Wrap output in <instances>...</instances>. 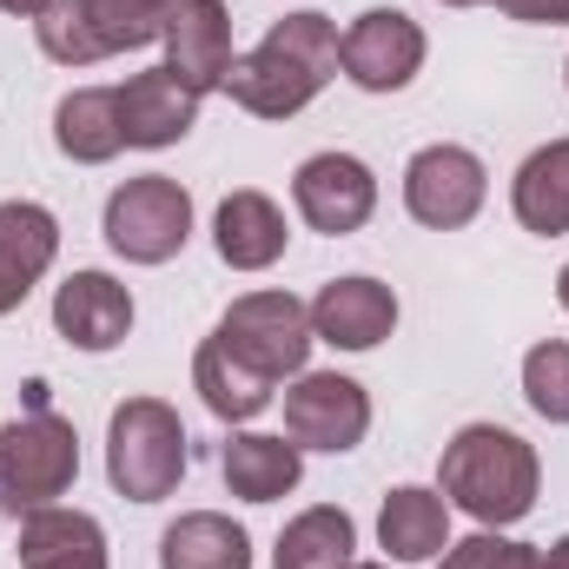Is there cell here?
Wrapping results in <instances>:
<instances>
[{
	"mask_svg": "<svg viewBox=\"0 0 569 569\" xmlns=\"http://www.w3.org/2000/svg\"><path fill=\"white\" fill-rule=\"evenodd\" d=\"M192 127H199V93L172 67H146V73H133L120 87V133H127V146L159 152V146H179Z\"/></svg>",
	"mask_w": 569,
	"mask_h": 569,
	"instance_id": "14",
	"label": "cell"
},
{
	"mask_svg": "<svg viewBox=\"0 0 569 569\" xmlns=\"http://www.w3.org/2000/svg\"><path fill=\"white\" fill-rule=\"evenodd\" d=\"M219 477H226L232 497H246V503H279V497L298 490L305 457H298V443H284V437L232 430V437L219 443Z\"/></svg>",
	"mask_w": 569,
	"mask_h": 569,
	"instance_id": "18",
	"label": "cell"
},
{
	"mask_svg": "<svg viewBox=\"0 0 569 569\" xmlns=\"http://www.w3.org/2000/svg\"><path fill=\"white\" fill-rule=\"evenodd\" d=\"M166 67L199 100L226 87V73H232V13H226V0H186L166 20Z\"/></svg>",
	"mask_w": 569,
	"mask_h": 569,
	"instance_id": "12",
	"label": "cell"
},
{
	"mask_svg": "<svg viewBox=\"0 0 569 569\" xmlns=\"http://www.w3.org/2000/svg\"><path fill=\"white\" fill-rule=\"evenodd\" d=\"M159 569H252V537L219 510H186L159 537Z\"/></svg>",
	"mask_w": 569,
	"mask_h": 569,
	"instance_id": "23",
	"label": "cell"
},
{
	"mask_svg": "<svg viewBox=\"0 0 569 569\" xmlns=\"http://www.w3.org/2000/svg\"><path fill=\"white\" fill-rule=\"evenodd\" d=\"M523 398H530L537 418L569 425V345L563 338L530 345V358H523Z\"/></svg>",
	"mask_w": 569,
	"mask_h": 569,
	"instance_id": "26",
	"label": "cell"
},
{
	"mask_svg": "<svg viewBox=\"0 0 569 569\" xmlns=\"http://www.w3.org/2000/svg\"><path fill=\"white\" fill-rule=\"evenodd\" d=\"M239 365H252L259 378H298L305 358H311V305H298L291 291H246L226 305L219 331H212Z\"/></svg>",
	"mask_w": 569,
	"mask_h": 569,
	"instance_id": "5",
	"label": "cell"
},
{
	"mask_svg": "<svg viewBox=\"0 0 569 569\" xmlns=\"http://www.w3.org/2000/svg\"><path fill=\"white\" fill-rule=\"evenodd\" d=\"M483 199H490V172H483V159L470 146L443 140V146L411 152V166H405V212L418 226L457 232V226H470L483 212Z\"/></svg>",
	"mask_w": 569,
	"mask_h": 569,
	"instance_id": "8",
	"label": "cell"
},
{
	"mask_svg": "<svg viewBox=\"0 0 569 569\" xmlns=\"http://www.w3.org/2000/svg\"><path fill=\"white\" fill-rule=\"evenodd\" d=\"M510 206H517V226L537 232V239H563L569 232V140L537 146L517 179H510Z\"/></svg>",
	"mask_w": 569,
	"mask_h": 569,
	"instance_id": "20",
	"label": "cell"
},
{
	"mask_svg": "<svg viewBox=\"0 0 569 569\" xmlns=\"http://www.w3.org/2000/svg\"><path fill=\"white\" fill-rule=\"evenodd\" d=\"M443 7H483V0H443Z\"/></svg>",
	"mask_w": 569,
	"mask_h": 569,
	"instance_id": "32",
	"label": "cell"
},
{
	"mask_svg": "<svg viewBox=\"0 0 569 569\" xmlns=\"http://www.w3.org/2000/svg\"><path fill=\"white\" fill-rule=\"evenodd\" d=\"M107 477L127 503H159L186 477V425L166 398H127L107 425Z\"/></svg>",
	"mask_w": 569,
	"mask_h": 569,
	"instance_id": "4",
	"label": "cell"
},
{
	"mask_svg": "<svg viewBox=\"0 0 569 569\" xmlns=\"http://www.w3.org/2000/svg\"><path fill=\"white\" fill-rule=\"evenodd\" d=\"M338 67L365 93H405L425 67V27L405 7H371L338 33Z\"/></svg>",
	"mask_w": 569,
	"mask_h": 569,
	"instance_id": "7",
	"label": "cell"
},
{
	"mask_svg": "<svg viewBox=\"0 0 569 569\" xmlns=\"http://www.w3.org/2000/svg\"><path fill=\"white\" fill-rule=\"evenodd\" d=\"M20 569H107V530L87 510H27L20 517Z\"/></svg>",
	"mask_w": 569,
	"mask_h": 569,
	"instance_id": "17",
	"label": "cell"
},
{
	"mask_svg": "<svg viewBox=\"0 0 569 569\" xmlns=\"http://www.w3.org/2000/svg\"><path fill=\"white\" fill-rule=\"evenodd\" d=\"M378 543L391 550V563H430L437 550H450V503L443 490L425 483H398L378 510Z\"/></svg>",
	"mask_w": 569,
	"mask_h": 569,
	"instance_id": "19",
	"label": "cell"
},
{
	"mask_svg": "<svg viewBox=\"0 0 569 569\" xmlns=\"http://www.w3.org/2000/svg\"><path fill=\"white\" fill-rule=\"evenodd\" d=\"M391 331H398V291L365 272L331 279L311 298V338H325L338 351H378Z\"/></svg>",
	"mask_w": 569,
	"mask_h": 569,
	"instance_id": "11",
	"label": "cell"
},
{
	"mask_svg": "<svg viewBox=\"0 0 569 569\" xmlns=\"http://www.w3.org/2000/svg\"><path fill=\"white\" fill-rule=\"evenodd\" d=\"M563 73H569V67H563Z\"/></svg>",
	"mask_w": 569,
	"mask_h": 569,
	"instance_id": "34",
	"label": "cell"
},
{
	"mask_svg": "<svg viewBox=\"0 0 569 569\" xmlns=\"http://www.w3.org/2000/svg\"><path fill=\"white\" fill-rule=\"evenodd\" d=\"M331 73H338V27L305 7V13L272 20L266 40H259L246 60H232L226 93H232V107H246L252 120H291V113H305V107L325 93Z\"/></svg>",
	"mask_w": 569,
	"mask_h": 569,
	"instance_id": "1",
	"label": "cell"
},
{
	"mask_svg": "<svg viewBox=\"0 0 569 569\" xmlns=\"http://www.w3.org/2000/svg\"><path fill=\"white\" fill-rule=\"evenodd\" d=\"M80 477V437L47 405V385H27V411L0 425V510L27 517L67 497Z\"/></svg>",
	"mask_w": 569,
	"mask_h": 569,
	"instance_id": "3",
	"label": "cell"
},
{
	"mask_svg": "<svg viewBox=\"0 0 569 569\" xmlns=\"http://www.w3.org/2000/svg\"><path fill=\"white\" fill-rule=\"evenodd\" d=\"M437 483H443V503H457L463 517H477L483 530H510L537 510V483H543V463L537 450L503 425H463L443 443V463H437Z\"/></svg>",
	"mask_w": 569,
	"mask_h": 569,
	"instance_id": "2",
	"label": "cell"
},
{
	"mask_svg": "<svg viewBox=\"0 0 569 569\" xmlns=\"http://www.w3.org/2000/svg\"><path fill=\"white\" fill-rule=\"evenodd\" d=\"M53 0H0V13H20V20H40Z\"/></svg>",
	"mask_w": 569,
	"mask_h": 569,
	"instance_id": "29",
	"label": "cell"
},
{
	"mask_svg": "<svg viewBox=\"0 0 569 569\" xmlns=\"http://www.w3.org/2000/svg\"><path fill=\"white\" fill-rule=\"evenodd\" d=\"M284 239H291V232H284L279 199H266V192H252V186H239V192L219 199L212 246H219V259H226L232 272H266V266H279Z\"/></svg>",
	"mask_w": 569,
	"mask_h": 569,
	"instance_id": "16",
	"label": "cell"
},
{
	"mask_svg": "<svg viewBox=\"0 0 569 569\" xmlns=\"http://www.w3.org/2000/svg\"><path fill=\"white\" fill-rule=\"evenodd\" d=\"M53 146L73 166H107L127 133H120V87H80L53 107Z\"/></svg>",
	"mask_w": 569,
	"mask_h": 569,
	"instance_id": "21",
	"label": "cell"
},
{
	"mask_svg": "<svg viewBox=\"0 0 569 569\" xmlns=\"http://www.w3.org/2000/svg\"><path fill=\"white\" fill-rule=\"evenodd\" d=\"M543 569H569V537L557 543V550H543Z\"/></svg>",
	"mask_w": 569,
	"mask_h": 569,
	"instance_id": "30",
	"label": "cell"
},
{
	"mask_svg": "<svg viewBox=\"0 0 569 569\" xmlns=\"http://www.w3.org/2000/svg\"><path fill=\"white\" fill-rule=\"evenodd\" d=\"M557 305H563V311H569V266H563V272H557Z\"/></svg>",
	"mask_w": 569,
	"mask_h": 569,
	"instance_id": "31",
	"label": "cell"
},
{
	"mask_svg": "<svg viewBox=\"0 0 569 569\" xmlns=\"http://www.w3.org/2000/svg\"><path fill=\"white\" fill-rule=\"evenodd\" d=\"M351 569H391V563H351Z\"/></svg>",
	"mask_w": 569,
	"mask_h": 569,
	"instance_id": "33",
	"label": "cell"
},
{
	"mask_svg": "<svg viewBox=\"0 0 569 569\" xmlns=\"http://www.w3.org/2000/svg\"><path fill=\"white\" fill-rule=\"evenodd\" d=\"M291 206H298V219L311 232L345 239L378 212V179H371V166L358 152H311L291 172Z\"/></svg>",
	"mask_w": 569,
	"mask_h": 569,
	"instance_id": "10",
	"label": "cell"
},
{
	"mask_svg": "<svg viewBox=\"0 0 569 569\" xmlns=\"http://www.w3.org/2000/svg\"><path fill=\"white\" fill-rule=\"evenodd\" d=\"M437 569H543V550L537 543H517L503 530H477V537L450 543Z\"/></svg>",
	"mask_w": 569,
	"mask_h": 569,
	"instance_id": "27",
	"label": "cell"
},
{
	"mask_svg": "<svg viewBox=\"0 0 569 569\" xmlns=\"http://www.w3.org/2000/svg\"><path fill=\"white\" fill-rule=\"evenodd\" d=\"M497 7L530 27H569V0H497Z\"/></svg>",
	"mask_w": 569,
	"mask_h": 569,
	"instance_id": "28",
	"label": "cell"
},
{
	"mask_svg": "<svg viewBox=\"0 0 569 569\" xmlns=\"http://www.w3.org/2000/svg\"><path fill=\"white\" fill-rule=\"evenodd\" d=\"M371 430V391L345 371H298L284 391V437L298 450H358Z\"/></svg>",
	"mask_w": 569,
	"mask_h": 569,
	"instance_id": "9",
	"label": "cell"
},
{
	"mask_svg": "<svg viewBox=\"0 0 569 569\" xmlns=\"http://www.w3.org/2000/svg\"><path fill=\"white\" fill-rule=\"evenodd\" d=\"M53 259H60V219L33 199H7L0 206V318L27 305V291L47 279Z\"/></svg>",
	"mask_w": 569,
	"mask_h": 569,
	"instance_id": "15",
	"label": "cell"
},
{
	"mask_svg": "<svg viewBox=\"0 0 569 569\" xmlns=\"http://www.w3.org/2000/svg\"><path fill=\"white\" fill-rule=\"evenodd\" d=\"M192 239V192L166 172H140L107 199V246L127 266H166Z\"/></svg>",
	"mask_w": 569,
	"mask_h": 569,
	"instance_id": "6",
	"label": "cell"
},
{
	"mask_svg": "<svg viewBox=\"0 0 569 569\" xmlns=\"http://www.w3.org/2000/svg\"><path fill=\"white\" fill-rule=\"evenodd\" d=\"M53 331L73 351H113L133 331V291L113 272H73L53 291Z\"/></svg>",
	"mask_w": 569,
	"mask_h": 569,
	"instance_id": "13",
	"label": "cell"
},
{
	"mask_svg": "<svg viewBox=\"0 0 569 569\" xmlns=\"http://www.w3.org/2000/svg\"><path fill=\"white\" fill-rule=\"evenodd\" d=\"M192 391L206 398V411H212L219 425H252V418L272 405V378H259L252 365H239L219 338L199 345V358H192Z\"/></svg>",
	"mask_w": 569,
	"mask_h": 569,
	"instance_id": "22",
	"label": "cell"
},
{
	"mask_svg": "<svg viewBox=\"0 0 569 569\" xmlns=\"http://www.w3.org/2000/svg\"><path fill=\"white\" fill-rule=\"evenodd\" d=\"M351 550H358V523L338 503H311L279 530L272 569H351Z\"/></svg>",
	"mask_w": 569,
	"mask_h": 569,
	"instance_id": "24",
	"label": "cell"
},
{
	"mask_svg": "<svg viewBox=\"0 0 569 569\" xmlns=\"http://www.w3.org/2000/svg\"><path fill=\"white\" fill-rule=\"evenodd\" d=\"M179 7H186V0H80L100 60H107V53H127V47L166 40V20H172Z\"/></svg>",
	"mask_w": 569,
	"mask_h": 569,
	"instance_id": "25",
	"label": "cell"
}]
</instances>
